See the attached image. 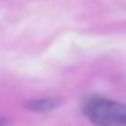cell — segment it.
<instances>
[{"instance_id":"7a4b0ae2","label":"cell","mask_w":126,"mask_h":126,"mask_svg":"<svg viewBox=\"0 0 126 126\" xmlns=\"http://www.w3.org/2000/svg\"><path fill=\"white\" fill-rule=\"evenodd\" d=\"M62 104V101L59 97H43V99H34V101L26 102V109L34 112H48L53 109L59 107Z\"/></svg>"},{"instance_id":"3957f363","label":"cell","mask_w":126,"mask_h":126,"mask_svg":"<svg viewBox=\"0 0 126 126\" xmlns=\"http://www.w3.org/2000/svg\"><path fill=\"white\" fill-rule=\"evenodd\" d=\"M5 125H6V120L3 117H0V126H5Z\"/></svg>"},{"instance_id":"6da1fadb","label":"cell","mask_w":126,"mask_h":126,"mask_svg":"<svg viewBox=\"0 0 126 126\" xmlns=\"http://www.w3.org/2000/svg\"><path fill=\"white\" fill-rule=\"evenodd\" d=\"M85 117L96 126H126V104L102 96H91L83 101Z\"/></svg>"}]
</instances>
